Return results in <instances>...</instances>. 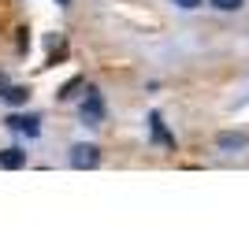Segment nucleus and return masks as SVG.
<instances>
[{
  "instance_id": "nucleus-1",
  "label": "nucleus",
  "mask_w": 249,
  "mask_h": 245,
  "mask_svg": "<svg viewBox=\"0 0 249 245\" xmlns=\"http://www.w3.org/2000/svg\"><path fill=\"white\" fill-rule=\"evenodd\" d=\"M97 163H101V149H97V145H74V149H71V167H78V171H93Z\"/></svg>"
},
{
  "instance_id": "nucleus-2",
  "label": "nucleus",
  "mask_w": 249,
  "mask_h": 245,
  "mask_svg": "<svg viewBox=\"0 0 249 245\" xmlns=\"http://www.w3.org/2000/svg\"><path fill=\"white\" fill-rule=\"evenodd\" d=\"M82 119L89 122V126H97V122L104 119V101H101V93L89 86L86 89V101H82Z\"/></svg>"
},
{
  "instance_id": "nucleus-3",
  "label": "nucleus",
  "mask_w": 249,
  "mask_h": 245,
  "mask_svg": "<svg viewBox=\"0 0 249 245\" xmlns=\"http://www.w3.org/2000/svg\"><path fill=\"white\" fill-rule=\"evenodd\" d=\"M246 145H249V138L242 130H223L216 138V149H219V153H242Z\"/></svg>"
},
{
  "instance_id": "nucleus-4",
  "label": "nucleus",
  "mask_w": 249,
  "mask_h": 245,
  "mask_svg": "<svg viewBox=\"0 0 249 245\" xmlns=\"http://www.w3.org/2000/svg\"><path fill=\"white\" fill-rule=\"evenodd\" d=\"M37 122H41L37 115H11V119H8V126H11L15 134H26V138H37V134H41V126H37Z\"/></svg>"
},
{
  "instance_id": "nucleus-5",
  "label": "nucleus",
  "mask_w": 249,
  "mask_h": 245,
  "mask_svg": "<svg viewBox=\"0 0 249 245\" xmlns=\"http://www.w3.org/2000/svg\"><path fill=\"white\" fill-rule=\"evenodd\" d=\"M22 163H26V153H19V149H0V167H4V171H19Z\"/></svg>"
},
{
  "instance_id": "nucleus-6",
  "label": "nucleus",
  "mask_w": 249,
  "mask_h": 245,
  "mask_svg": "<svg viewBox=\"0 0 249 245\" xmlns=\"http://www.w3.org/2000/svg\"><path fill=\"white\" fill-rule=\"evenodd\" d=\"M149 122H153V138H156V141H164L167 149H175V138H171V134L164 130V119H160V115L153 112V115H149Z\"/></svg>"
},
{
  "instance_id": "nucleus-7",
  "label": "nucleus",
  "mask_w": 249,
  "mask_h": 245,
  "mask_svg": "<svg viewBox=\"0 0 249 245\" xmlns=\"http://www.w3.org/2000/svg\"><path fill=\"white\" fill-rule=\"evenodd\" d=\"M4 101L19 108V104H26V101H30V89H26V86H11V89L4 93Z\"/></svg>"
},
{
  "instance_id": "nucleus-8",
  "label": "nucleus",
  "mask_w": 249,
  "mask_h": 245,
  "mask_svg": "<svg viewBox=\"0 0 249 245\" xmlns=\"http://www.w3.org/2000/svg\"><path fill=\"white\" fill-rule=\"evenodd\" d=\"M208 4H212L216 11H242V4H246V0H208Z\"/></svg>"
},
{
  "instance_id": "nucleus-9",
  "label": "nucleus",
  "mask_w": 249,
  "mask_h": 245,
  "mask_svg": "<svg viewBox=\"0 0 249 245\" xmlns=\"http://www.w3.org/2000/svg\"><path fill=\"white\" fill-rule=\"evenodd\" d=\"M82 86H86L82 78H74V82H67V86H63V89H60V101H71V97H74V89H82Z\"/></svg>"
},
{
  "instance_id": "nucleus-10",
  "label": "nucleus",
  "mask_w": 249,
  "mask_h": 245,
  "mask_svg": "<svg viewBox=\"0 0 249 245\" xmlns=\"http://www.w3.org/2000/svg\"><path fill=\"white\" fill-rule=\"evenodd\" d=\"M178 8H186V11H194V8H201V4H205V0H175Z\"/></svg>"
},
{
  "instance_id": "nucleus-11",
  "label": "nucleus",
  "mask_w": 249,
  "mask_h": 245,
  "mask_svg": "<svg viewBox=\"0 0 249 245\" xmlns=\"http://www.w3.org/2000/svg\"><path fill=\"white\" fill-rule=\"evenodd\" d=\"M8 89H11V82H8V74L0 71V97H4V93H8Z\"/></svg>"
},
{
  "instance_id": "nucleus-12",
  "label": "nucleus",
  "mask_w": 249,
  "mask_h": 245,
  "mask_svg": "<svg viewBox=\"0 0 249 245\" xmlns=\"http://www.w3.org/2000/svg\"><path fill=\"white\" fill-rule=\"evenodd\" d=\"M60 4H67V0H60Z\"/></svg>"
}]
</instances>
